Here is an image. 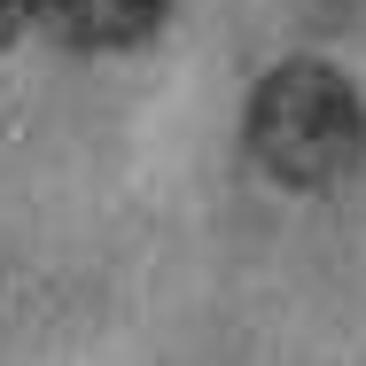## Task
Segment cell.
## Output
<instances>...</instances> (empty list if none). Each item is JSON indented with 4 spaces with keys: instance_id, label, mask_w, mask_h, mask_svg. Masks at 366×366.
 Masks as SVG:
<instances>
[{
    "instance_id": "6da1fadb",
    "label": "cell",
    "mask_w": 366,
    "mask_h": 366,
    "mask_svg": "<svg viewBox=\"0 0 366 366\" xmlns=\"http://www.w3.org/2000/svg\"><path fill=\"white\" fill-rule=\"evenodd\" d=\"M366 148V109L327 63H281L249 94V156L281 187H335Z\"/></svg>"
},
{
    "instance_id": "7a4b0ae2",
    "label": "cell",
    "mask_w": 366,
    "mask_h": 366,
    "mask_svg": "<svg viewBox=\"0 0 366 366\" xmlns=\"http://www.w3.org/2000/svg\"><path fill=\"white\" fill-rule=\"evenodd\" d=\"M24 16H39L63 47H133L164 24V0H24Z\"/></svg>"
},
{
    "instance_id": "3957f363",
    "label": "cell",
    "mask_w": 366,
    "mask_h": 366,
    "mask_svg": "<svg viewBox=\"0 0 366 366\" xmlns=\"http://www.w3.org/2000/svg\"><path fill=\"white\" fill-rule=\"evenodd\" d=\"M16 24H24V0H0V47L16 39Z\"/></svg>"
}]
</instances>
